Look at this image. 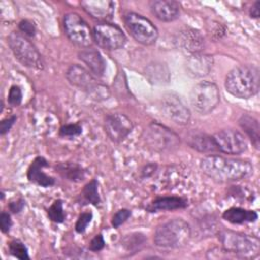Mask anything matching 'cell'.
<instances>
[{
	"label": "cell",
	"mask_w": 260,
	"mask_h": 260,
	"mask_svg": "<svg viewBox=\"0 0 260 260\" xmlns=\"http://www.w3.org/2000/svg\"><path fill=\"white\" fill-rule=\"evenodd\" d=\"M144 140L155 151H173L180 145L179 136L168 127L153 122L144 131Z\"/></svg>",
	"instance_id": "8"
},
{
	"label": "cell",
	"mask_w": 260,
	"mask_h": 260,
	"mask_svg": "<svg viewBox=\"0 0 260 260\" xmlns=\"http://www.w3.org/2000/svg\"><path fill=\"white\" fill-rule=\"evenodd\" d=\"M22 101V92L19 86L12 85L8 93V104L12 107H17Z\"/></svg>",
	"instance_id": "31"
},
{
	"label": "cell",
	"mask_w": 260,
	"mask_h": 260,
	"mask_svg": "<svg viewBox=\"0 0 260 260\" xmlns=\"http://www.w3.org/2000/svg\"><path fill=\"white\" fill-rule=\"evenodd\" d=\"M15 121H16V117L15 116H11L9 118H6V119L2 120L0 122V133L2 135L7 133L11 129V127L13 126Z\"/></svg>",
	"instance_id": "37"
},
{
	"label": "cell",
	"mask_w": 260,
	"mask_h": 260,
	"mask_svg": "<svg viewBox=\"0 0 260 260\" xmlns=\"http://www.w3.org/2000/svg\"><path fill=\"white\" fill-rule=\"evenodd\" d=\"M24 204H25V201L22 198H18L9 203V209L12 213H18L23 209Z\"/></svg>",
	"instance_id": "38"
},
{
	"label": "cell",
	"mask_w": 260,
	"mask_h": 260,
	"mask_svg": "<svg viewBox=\"0 0 260 260\" xmlns=\"http://www.w3.org/2000/svg\"><path fill=\"white\" fill-rule=\"evenodd\" d=\"M55 169L64 179L72 182H80L85 177L84 170L77 164L61 162L58 164Z\"/></svg>",
	"instance_id": "24"
},
{
	"label": "cell",
	"mask_w": 260,
	"mask_h": 260,
	"mask_svg": "<svg viewBox=\"0 0 260 260\" xmlns=\"http://www.w3.org/2000/svg\"><path fill=\"white\" fill-rule=\"evenodd\" d=\"M224 86L232 95L239 99H249L259 90V69L253 65L237 66L228 73Z\"/></svg>",
	"instance_id": "2"
},
{
	"label": "cell",
	"mask_w": 260,
	"mask_h": 260,
	"mask_svg": "<svg viewBox=\"0 0 260 260\" xmlns=\"http://www.w3.org/2000/svg\"><path fill=\"white\" fill-rule=\"evenodd\" d=\"M66 78L70 84L86 91L92 99L105 100L110 94L109 88L100 83L90 71L80 65H71L66 71Z\"/></svg>",
	"instance_id": "5"
},
{
	"label": "cell",
	"mask_w": 260,
	"mask_h": 260,
	"mask_svg": "<svg viewBox=\"0 0 260 260\" xmlns=\"http://www.w3.org/2000/svg\"><path fill=\"white\" fill-rule=\"evenodd\" d=\"M260 1H256L252 7L250 8V15L251 17H254V18H258L259 15H260Z\"/></svg>",
	"instance_id": "39"
},
{
	"label": "cell",
	"mask_w": 260,
	"mask_h": 260,
	"mask_svg": "<svg viewBox=\"0 0 260 260\" xmlns=\"http://www.w3.org/2000/svg\"><path fill=\"white\" fill-rule=\"evenodd\" d=\"M202 172L217 182H235L253 173L252 165L244 159L221 155H206L200 160Z\"/></svg>",
	"instance_id": "1"
},
{
	"label": "cell",
	"mask_w": 260,
	"mask_h": 260,
	"mask_svg": "<svg viewBox=\"0 0 260 260\" xmlns=\"http://www.w3.org/2000/svg\"><path fill=\"white\" fill-rule=\"evenodd\" d=\"M190 238V224L183 218H174L156 228L153 242L159 248L177 249L185 246Z\"/></svg>",
	"instance_id": "3"
},
{
	"label": "cell",
	"mask_w": 260,
	"mask_h": 260,
	"mask_svg": "<svg viewBox=\"0 0 260 260\" xmlns=\"http://www.w3.org/2000/svg\"><path fill=\"white\" fill-rule=\"evenodd\" d=\"M92 219V213L91 212H82L75 223V231L79 234H82L85 232L87 225L90 223Z\"/></svg>",
	"instance_id": "30"
},
{
	"label": "cell",
	"mask_w": 260,
	"mask_h": 260,
	"mask_svg": "<svg viewBox=\"0 0 260 260\" xmlns=\"http://www.w3.org/2000/svg\"><path fill=\"white\" fill-rule=\"evenodd\" d=\"M239 124L250 137L254 146L258 148L260 141V128L258 121L250 115H243L239 120Z\"/></svg>",
	"instance_id": "25"
},
{
	"label": "cell",
	"mask_w": 260,
	"mask_h": 260,
	"mask_svg": "<svg viewBox=\"0 0 260 260\" xmlns=\"http://www.w3.org/2000/svg\"><path fill=\"white\" fill-rule=\"evenodd\" d=\"M64 29L68 39L75 45L88 48L93 42L92 31L84 19L76 12H68L64 16Z\"/></svg>",
	"instance_id": "10"
},
{
	"label": "cell",
	"mask_w": 260,
	"mask_h": 260,
	"mask_svg": "<svg viewBox=\"0 0 260 260\" xmlns=\"http://www.w3.org/2000/svg\"><path fill=\"white\" fill-rule=\"evenodd\" d=\"M93 41L102 49L113 51L122 48L127 38L123 30L116 24L110 22H100L92 30Z\"/></svg>",
	"instance_id": "11"
},
{
	"label": "cell",
	"mask_w": 260,
	"mask_h": 260,
	"mask_svg": "<svg viewBox=\"0 0 260 260\" xmlns=\"http://www.w3.org/2000/svg\"><path fill=\"white\" fill-rule=\"evenodd\" d=\"M131 216V211L129 209L123 208L118 210L114 216L112 217V225L115 229H118L121 224H123L129 217Z\"/></svg>",
	"instance_id": "32"
},
{
	"label": "cell",
	"mask_w": 260,
	"mask_h": 260,
	"mask_svg": "<svg viewBox=\"0 0 260 260\" xmlns=\"http://www.w3.org/2000/svg\"><path fill=\"white\" fill-rule=\"evenodd\" d=\"M222 218L231 223L254 222L258 218V214L254 210H248L241 207H231L222 213Z\"/></svg>",
	"instance_id": "22"
},
{
	"label": "cell",
	"mask_w": 260,
	"mask_h": 260,
	"mask_svg": "<svg viewBox=\"0 0 260 260\" xmlns=\"http://www.w3.org/2000/svg\"><path fill=\"white\" fill-rule=\"evenodd\" d=\"M145 243V237L142 234H131L127 235L123 239V245L127 250L138 249Z\"/></svg>",
	"instance_id": "29"
},
{
	"label": "cell",
	"mask_w": 260,
	"mask_h": 260,
	"mask_svg": "<svg viewBox=\"0 0 260 260\" xmlns=\"http://www.w3.org/2000/svg\"><path fill=\"white\" fill-rule=\"evenodd\" d=\"M160 107L164 115L174 123L184 126L187 125L191 114L187 106L175 92H166L160 100Z\"/></svg>",
	"instance_id": "12"
},
{
	"label": "cell",
	"mask_w": 260,
	"mask_h": 260,
	"mask_svg": "<svg viewBox=\"0 0 260 260\" xmlns=\"http://www.w3.org/2000/svg\"><path fill=\"white\" fill-rule=\"evenodd\" d=\"M178 43L183 50L196 54L199 53L204 47V38L199 30L194 28H186L180 32Z\"/></svg>",
	"instance_id": "18"
},
{
	"label": "cell",
	"mask_w": 260,
	"mask_h": 260,
	"mask_svg": "<svg viewBox=\"0 0 260 260\" xmlns=\"http://www.w3.org/2000/svg\"><path fill=\"white\" fill-rule=\"evenodd\" d=\"M213 59L209 55H202L200 53L192 54L187 63L186 67L190 75L195 77H201L207 75L212 68Z\"/></svg>",
	"instance_id": "19"
},
{
	"label": "cell",
	"mask_w": 260,
	"mask_h": 260,
	"mask_svg": "<svg viewBox=\"0 0 260 260\" xmlns=\"http://www.w3.org/2000/svg\"><path fill=\"white\" fill-rule=\"evenodd\" d=\"M99 183L96 180H91L88 182L82 189V197L85 199V201L93 204V205H99L101 202V197L99 195Z\"/></svg>",
	"instance_id": "26"
},
{
	"label": "cell",
	"mask_w": 260,
	"mask_h": 260,
	"mask_svg": "<svg viewBox=\"0 0 260 260\" xmlns=\"http://www.w3.org/2000/svg\"><path fill=\"white\" fill-rule=\"evenodd\" d=\"M131 120L124 114H110L105 119V131L115 142H120L132 131Z\"/></svg>",
	"instance_id": "14"
},
{
	"label": "cell",
	"mask_w": 260,
	"mask_h": 260,
	"mask_svg": "<svg viewBox=\"0 0 260 260\" xmlns=\"http://www.w3.org/2000/svg\"><path fill=\"white\" fill-rule=\"evenodd\" d=\"M48 216L49 218L56 222V223H61L65 219V212L63 209V201L58 199L55 200L52 205L48 209Z\"/></svg>",
	"instance_id": "27"
},
{
	"label": "cell",
	"mask_w": 260,
	"mask_h": 260,
	"mask_svg": "<svg viewBox=\"0 0 260 260\" xmlns=\"http://www.w3.org/2000/svg\"><path fill=\"white\" fill-rule=\"evenodd\" d=\"M156 169V166L153 165V164H149L147 165L146 167H144L143 171H142V174L144 177H149L151 174H153V172L155 171Z\"/></svg>",
	"instance_id": "40"
},
{
	"label": "cell",
	"mask_w": 260,
	"mask_h": 260,
	"mask_svg": "<svg viewBox=\"0 0 260 260\" xmlns=\"http://www.w3.org/2000/svg\"><path fill=\"white\" fill-rule=\"evenodd\" d=\"M12 225V220L9 213L3 211L0 214V228L2 233H8Z\"/></svg>",
	"instance_id": "36"
},
{
	"label": "cell",
	"mask_w": 260,
	"mask_h": 260,
	"mask_svg": "<svg viewBox=\"0 0 260 260\" xmlns=\"http://www.w3.org/2000/svg\"><path fill=\"white\" fill-rule=\"evenodd\" d=\"M80 5L87 14L101 22H108L114 15L115 5L110 0H83Z\"/></svg>",
	"instance_id": "15"
},
{
	"label": "cell",
	"mask_w": 260,
	"mask_h": 260,
	"mask_svg": "<svg viewBox=\"0 0 260 260\" xmlns=\"http://www.w3.org/2000/svg\"><path fill=\"white\" fill-rule=\"evenodd\" d=\"M18 27L20 31H22L27 37H34L36 35V27L34 23L27 19H23L19 22Z\"/></svg>",
	"instance_id": "34"
},
{
	"label": "cell",
	"mask_w": 260,
	"mask_h": 260,
	"mask_svg": "<svg viewBox=\"0 0 260 260\" xmlns=\"http://www.w3.org/2000/svg\"><path fill=\"white\" fill-rule=\"evenodd\" d=\"M220 93L217 85L210 81H201L195 84L190 92V102L193 109L202 115L212 112L219 104Z\"/></svg>",
	"instance_id": "7"
},
{
	"label": "cell",
	"mask_w": 260,
	"mask_h": 260,
	"mask_svg": "<svg viewBox=\"0 0 260 260\" xmlns=\"http://www.w3.org/2000/svg\"><path fill=\"white\" fill-rule=\"evenodd\" d=\"M48 166V161L43 156L36 157L27 170V179L41 187H51L55 184V179L43 172V169Z\"/></svg>",
	"instance_id": "17"
},
{
	"label": "cell",
	"mask_w": 260,
	"mask_h": 260,
	"mask_svg": "<svg viewBox=\"0 0 260 260\" xmlns=\"http://www.w3.org/2000/svg\"><path fill=\"white\" fill-rule=\"evenodd\" d=\"M7 43L15 58L23 66L34 69L44 68L42 55L25 37L13 31L7 37Z\"/></svg>",
	"instance_id": "6"
},
{
	"label": "cell",
	"mask_w": 260,
	"mask_h": 260,
	"mask_svg": "<svg viewBox=\"0 0 260 260\" xmlns=\"http://www.w3.org/2000/svg\"><path fill=\"white\" fill-rule=\"evenodd\" d=\"M105 247V240L101 234L96 235L89 243V250L92 252H99Z\"/></svg>",
	"instance_id": "35"
},
{
	"label": "cell",
	"mask_w": 260,
	"mask_h": 260,
	"mask_svg": "<svg viewBox=\"0 0 260 260\" xmlns=\"http://www.w3.org/2000/svg\"><path fill=\"white\" fill-rule=\"evenodd\" d=\"M218 240L226 253L252 259L259 255L260 242L257 237L223 230L218 233Z\"/></svg>",
	"instance_id": "4"
},
{
	"label": "cell",
	"mask_w": 260,
	"mask_h": 260,
	"mask_svg": "<svg viewBox=\"0 0 260 260\" xmlns=\"http://www.w3.org/2000/svg\"><path fill=\"white\" fill-rule=\"evenodd\" d=\"M189 145L200 152L218 151L213 136L205 133H194L188 138Z\"/></svg>",
	"instance_id": "23"
},
{
	"label": "cell",
	"mask_w": 260,
	"mask_h": 260,
	"mask_svg": "<svg viewBox=\"0 0 260 260\" xmlns=\"http://www.w3.org/2000/svg\"><path fill=\"white\" fill-rule=\"evenodd\" d=\"M218 151L226 154H240L247 149L245 136L235 129H223L212 135Z\"/></svg>",
	"instance_id": "13"
},
{
	"label": "cell",
	"mask_w": 260,
	"mask_h": 260,
	"mask_svg": "<svg viewBox=\"0 0 260 260\" xmlns=\"http://www.w3.org/2000/svg\"><path fill=\"white\" fill-rule=\"evenodd\" d=\"M124 23L136 42L145 46L152 45L156 42L158 30L156 26L143 15L128 12L124 15Z\"/></svg>",
	"instance_id": "9"
},
{
	"label": "cell",
	"mask_w": 260,
	"mask_h": 260,
	"mask_svg": "<svg viewBox=\"0 0 260 260\" xmlns=\"http://www.w3.org/2000/svg\"><path fill=\"white\" fill-rule=\"evenodd\" d=\"M188 205V201L183 197L178 196H164L155 198L148 206L147 210L150 212H156L158 210H174L185 208Z\"/></svg>",
	"instance_id": "21"
},
{
	"label": "cell",
	"mask_w": 260,
	"mask_h": 260,
	"mask_svg": "<svg viewBox=\"0 0 260 260\" xmlns=\"http://www.w3.org/2000/svg\"><path fill=\"white\" fill-rule=\"evenodd\" d=\"M150 8L155 17L165 22L173 21L180 15V4L174 0L152 1Z\"/></svg>",
	"instance_id": "16"
},
{
	"label": "cell",
	"mask_w": 260,
	"mask_h": 260,
	"mask_svg": "<svg viewBox=\"0 0 260 260\" xmlns=\"http://www.w3.org/2000/svg\"><path fill=\"white\" fill-rule=\"evenodd\" d=\"M82 132V128L79 124H67L65 126H62L59 130V134L61 136H69V137H72V136H77L79 134H81Z\"/></svg>",
	"instance_id": "33"
},
{
	"label": "cell",
	"mask_w": 260,
	"mask_h": 260,
	"mask_svg": "<svg viewBox=\"0 0 260 260\" xmlns=\"http://www.w3.org/2000/svg\"><path fill=\"white\" fill-rule=\"evenodd\" d=\"M8 250H9V253L18 258V259H21V260H24V259H28V253H27V249L25 247V245L19 241V240H13L9 243L8 245Z\"/></svg>",
	"instance_id": "28"
},
{
	"label": "cell",
	"mask_w": 260,
	"mask_h": 260,
	"mask_svg": "<svg viewBox=\"0 0 260 260\" xmlns=\"http://www.w3.org/2000/svg\"><path fill=\"white\" fill-rule=\"evenodd\" d=\"M78 58L88 67L91 73L95 76H102L106 69V63L101 53L91 48H85L78 53Z\"/></svg>",
	"instance_id": "20"
}]
</instances>
